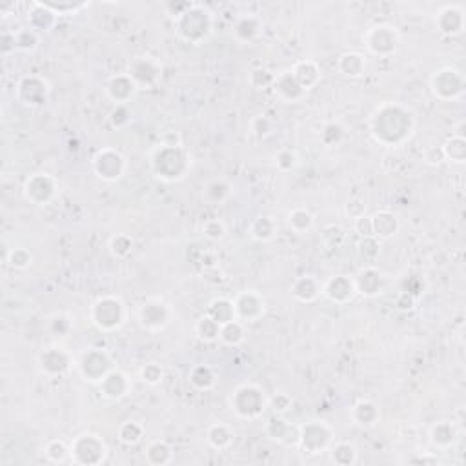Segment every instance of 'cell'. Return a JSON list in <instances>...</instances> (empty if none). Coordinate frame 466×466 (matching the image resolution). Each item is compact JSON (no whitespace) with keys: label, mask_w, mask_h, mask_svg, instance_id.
Segmentation results:
<instances>
[{"label":"cell","mask_w":466,"mask_h":466,"mask_svg":"<svg viewBox=\"0 0 466 466\" xmlns=\"http://www.w3.org/2000/svg\"><path fill=\"white\" fill-rule=\"evenodd\" d=\"M368 124L375 142L386 148H397L408 142L414 133L415 117L405 106L384 102L375 108Z\"/></svg>","instance_id":"cell-1"},{"label":"cell","mask_w":466,"mask_h":466,"mask_svg":"<svg viewBox=\"0 0 466 466\" xmlns=\"http://www.w3.org/2000/svg\"><path fill=\"white\" fill-rule=\"evenodd\" d=\"M151 172L164 182H179L188 175L191 168V157L184 146L160 144L150 157Z\"/></svg>","instance_id":"cell-2"},{"label":"cell","mask_w":466,"mask_h":466,"mask_svg":"<svg viewBox=\"0 0 466 466\" xmlns=\"http://www.w3.org/2000/svg\"><path fill=\"white\" fill-rule=\"evenodd\" d=\"M175 33L188 44H203L213 27L211 11L203 4H188L173 18Z\"/></svg>","instance_id":"cell-3"},{"label":"cell","mask_w":466,"mask_h":466,"mask_svg":"<svg viewBox=\"0 0 466 466\" xmlns=\"http://www.w3.org/2000/svg\"><path fill=\"white\" fill-rule=\"evenodd\" d=\"M126 315H128L126 304L120 297H115V295H104L95 301L89 310L92 322L97 330L104 332V334L119 330L126 321Z\"/></svg>","instance_id":"cell-4"},{"label":"cell","mask_w":466,"mask_h":466,"mask_svg":"<svg viewBox=\"0 0 466 466\" xmlns=\"http://www.w3.org/2000/svg\"><path fill=\"white\" fill-rule=\"evenodd\" d=\"M229 406L241 419H257L268 408V399L257 384H242L229 397Z\"/></svg>","instance_id":"cell-5"},{"label":"cell","mask_w":466,"mask_h":466,"mask_svg":"<svg viewBox=\"0 0 466 466\" xmlns=\"http://www.w3.org/2000/svg\"><path fill=\"white\" fill-rule=\"evenodd\" d=\"M71 446V461L80 466L101 465L106 458V443L95 434H82L75 437Z\"/></svg>","instance_id":"cell-6"},{"label":"cell","mask_w":466,"mask_h":466,"mask_svg":"<svg viewBox=\"0 0 466 466\" xmlns=\"http://www.w3.org/2000/svg\"><path fill=\"white\" fill-rule=\"evenodd\" d=\"M92 168L99 179L106 182H115L126 173L128 160L115 148H102L93 155Z\"/></svg>","instance_id":"cell-7"},{"label":"cell","mask_w":466,"mask_h":466,"mask_svg":"<svg viewBox=\"0 0 466 466\" xmlns=\"http://www.w3.org/2000/svg\"><path fill=\"white\" fill-rule=\"evenodd\" d=\"M430 88L439 101H455L465 93V75L455 68H441L432 75Z\"/></svg>","instance_id":"cell-8"},{"label":"cell","mask_w":466,"mask_h":466,"mask_svg":"<svg viewBox=\"0 0 466 466\" xmlns=\"http://www.w3.org/2000/svg\"><path fill=\"white\" fill-rule=\"evenodd\" d=\"M399 31L390 24H375L365 35V46L375 57H391L399 46Z\"/></svg>","instance_id":"cell-9"},{"label":"cell","mask_w":466,"mask_h":466,"mask_svg":"<svg viewBox=\"0 0 466 466\" xmlns=\"http://www.w3.org/2000/svg\"><path fill=\"white\" fill-rule=\"evenodd\" d=\"M113 370V359L102 348H89L82 353L79 361V374L88 383H101Z\"/></svg>","instance_id":"cell-10"},{"label":"cell","mask_w":466,"mask_h":466,"mask_svg":"<svg viewBox=\"0 0 466 466\" xmlns=\"http://www.w3.org/2000/svg\"><path fill=\"white\" fill-rule=\"evenodd\" d=\"M334 430L325 421H310L299 427V446L308 453H321L332 446Z\"/></svg>","instance_id":"cell-11"},{"label":"cell","mask_w":466,"mask_h":466,"mask_svg":"<svg viewBox=\"0 0 466 466\" xmlns=\"http://www.w3.org/2000/svg\"><path fill=\"white\" fill-rule=\"evenodd\" d=\"M49 84L44 77L26 75L18 80L15 93L17 99L27 108H42L49 99Z\"/></svg>","instance_id":"cell-12"},{"label":"cell","mask_w":466,"mask_h":466,"mask_svg":"<svg viewBox=\"0 0 466 466\" xmlns=\"http://www.w3.org/2000/svg\"><path fill=\"white\" fill-rule=\"evenodd\" d=\"M133 82L139 89H150L157 86V82L163 77V64L155 57H135L128 64V71Z\"/></svg>","instance_id":"cell-13"},{"label":"cell","mask_w":466,"mask_h":466,"mask_svg":"<svg viewBox=\"0 0 466 466\" xmlns=\"http://www.w3.org/2000/svg\"><path fill=\"white\" fill-rule=\"evenodd\" d=\"M57 189V181L49 173H33L24 182V197L35 206H44L55 199Z\"/></svg>","instance_id":"cell-14"},{"label":"cell","mask_w":466,"mask_h":466,"mask_svg":"<svg viewBox=\"0 0 466 466\" xmlns=\"http://www.w3.org/2000/svg\"><path fill=\"white\" fill-rule=\"evenodd\" d=\"M40 372L48 377H61L68 374L73 366V357L62 346H49L44 348L37 357Z\"/></svg>","instance_id":"cell-15"},{"label":"cell","mask_w":466,"mask_h":466,"mask_svg":"<svg viewBox=\"0 0 466 466\" xmlns=\"http://www.w3.org/2000/svg\"><path fill=\"white\" fill-rule=\"evenodd\" d=\"M233 306H235V315H237V319L244 322V325L260 321L264 312H266L264 297L256 290L241 291V294L233 299Z\"/></svg>","instance_id":"cell-16"},{"label":"cell","mask_w":466,"mask_h":466,"mask_svg":"<svg viewBox=\"0 0 466 466\" xmlns=\"http://www.w3.org/2000/svg\"><path fill=\"white\" fill-rule=\"evenodd\" d=\"M172 319V310L164 301L160 299H148L141 304L139 308V322L142 328L150 332L164 330Z\"/></svg>","instance_id":"cell-17"},{"label":"cell","mask_w":466,"mask_h":466,"mask_svg":"<svg viewBox=\"0 0 466 466\" xmlns=\"http://www.w3.org/2000/svg\"><path fill=\"white\" fill-rule=\"evenodd\" d=\"M465 9L459 4H446L436 13V27L446 37H458L465 31Z\"/></svg>","instance_id":"cell-18"},{"label":"cell","mask_w":466,"mask_h":466,"mask_svg":"<svg viewBox=\"0 0 466 466\" xmlns=\"http://www.w3.org/2000/svg\"><path fill=\"white\" fill-rule=\"evenodd\" d=\"M322 295L335 304H348L357 295L353 277L334 275L322 284Z\"/></svg>","instance_id":"cell-19"},{"label":"cell","mask_w":466,"mask_h":466,"mask_svg":"<svg viewBox=\"0 0 466 466\" xmlns=\"http://www.w3.org/2000/svg\"><path fill=\"white\" fill-rule=\"evenodd\" d=\"M272 88L273 93H275L282 102H288V104L301 102L304 97H306V89L297 82V79L294 77L291 70L282 71V73L275 75Z\"/></svg>","instance_id":"cell-20"},{"label":"cell","mask_w":466,"mask_h":466,"mask_svg":"<svg viewBox=\"0 0 466 466\" xmlns=\"http://www.w3.org/2000/svg\"><path fill=\"white\" fill-rule=\"evenodd\" d=\"M99 386H101L102 396L108 397V399L117 401L128 396L130 390H132V381H130V377L124 374V372L113 368L110 374L106 375L101 383H99Z\"/></svg>","instance_id":"cell-21"},{"label":"cell","mask_w":466,"mask_h":466,"mask_svg":"<svg viewBox=\"0 0 466 466\" xmlns=\"http://www.w3.org/2000/svg\"><path fill=\"white\" fill-rule=\"evenodd\" d=\"M137 84L133 82L132 77L128 73H119V75L111 77L108 86H106V93L108 97L117 104H128L137 93Z\"/></svg>","instance_id":"cell-22"},{"label":"cell","mask_w":466,"mask_h":466,"mask_svg":"<svg viewBox=\"0 0 466 466\" xmlns=\"http://www.w3.org/2000/svg\"><path fill=\"white\" fill-rule=\"evenodd\" d=\"M266 434H268L273 441L286 444V446L299 444V427H295V424L288 422L286 419H282L281 415H275V417L270 419L268 424H266Z\"/></svg>","instance_id":"cell-23"},{"label":"cell","mask_w":466,"mask_h":466,"mask_svg":"<svg viewBox=\"0 0 466 466\" xmlns=\"http://www.w3.org/2000/svg\"><path fill=\"white\" fill-rule=\"evenodd\" d=\"M353 282H355L357 294L365 295V297H375L383 291V275L374 266L359 270V273L353 277Z\"/></svg>","instance_id":"cell-24"},{"label":"cell","mask_w":466,"mask_h":466,"mask_svg":"<svg viewBox=\"0 0 466 466\" xmlns=\"http://www.w3.org/2000/svg\"><path fill=\"white\" fill-rule=\"evenodd\" d=\"M291 295L299 303H313L322 295V284L313 275H303L295 279L291 284Z\"/></svg>","instance_id":"cell-25"},{"label":"cell","mask_w":466,"mask_h":466,"mask_svg":"<svg viewBox=\"0 0 466 466\" xmlns=\"http://www.w3.org/2000/svg\"><path fill=\"white\" fill-rule=\"evenodd\" d=\"M57 23V15L53 13L51 9L46 8L40 0L31 2L30 11H27V24L31 30L39 31H51V27Z\"/></svg>","instance_id":"cell-26"},{"label":"cell","mask_w":466,"mask_h":466,"mask_svg":"<svg viewBox=\"0 0 466 466\" xmlns=\"http://www.w3.org/2000/svg\"><path fill=\"white\" fill-rule=\"evenodd\" d=\"M291 73L297 79V82L303 86L306 92L312 88H315L317 84L321 82V68L317 64L315 61H310V58H304V61H299L291 68Z\"/></svg>","instance_id":"cell-27"},{"label":"cell","mask_w":466,"mask_h":466,"mask_svg":"<svg viewBox=\"0 0 466 466\" xmlns=\"http://www.w3.org/2000/svg\"><path fill=\"white\" fill-rule=\"evenodd\" d=\"M337 68L348 79H359L366 73V57L357 51L343 53L337 61Z\"/></svg>","instance_id":"cell-28"},{"label":"cell","mask_w":466,"mask_h":466,"mask_svg":"<svg viewBox=\"0 0 466 466\" xmlns=\"http://www.w3.org/2000/svg\"><path fill=\"white\" fill-rule=\"evenodd\" d=\"M459 437L458 427L450 421H439L436 422L430 430V441L436 448H450Z\"/></svg>","instance_id":"cell-29"},{"label":"cell","mask_w":466,"mask_h":466,"mask_svg":"<svg viewBox=\"0 0 466 466\" xmlns=\"http://www.w3.org/2000/svg\"><path fill=\"white\" fill-rule=\"evenodd\" d=\"M372 225H374V237L377 239H391L399 232V219L396 213L391 211H377L372 217Z\"/></svg>","instance_id":"cell-30"},{"label":"cell","mask_w":466,"mask_h":466,"mask_svg":"<svg viewBox=\"0 0 466 466\" xmlns=\"http://www.w3.org/2000/svg\"><path fill=\"white\" fill-rule=\"evenodd\" d=\"M379 417H381V412H379V406L375 405L374 401L361 399L353 405L352 419L359 427H374Z\"/></svg>","instance_id":"cell-31"},{"label":"cell","mask_w":466,"mask_h":466,"mask_svg":"<svg viewBox=\"0 0 466 466\" xmlns=\"http://www.w3.org/2000/svg\"><path fill=\"white\" fill-rule=\"evenodd\" d=\"M188 381H189V384H191L194 388H197V390L206 391L215 386L217 374H215V370L211 368L210 365H204V363H201V365H195L194 368L189 370Z\"/></svg>","instance_id":"cell-32"},{"label":"cell","mask_w":466,"mask_h":466,"mask_svg":"<svg viewBox=\"0 0 466 466\" xmlns=\"http://www.w3.org/2000/svg\"><path fill=\"white\" fill-rule=\"evenodd\" d=\"M263 30V20L256 15H242L237 20L235 27H233V33L242 42H250V40L257 39Z\"/></svg>","instance_id":"cell-33"},{"label":"cell","mask_w":466,"mask_h":466,"mask_svg":"<svg viewBox=\"0 0 466 466\" xmlns=\"http://www.w3.org/2000/svg\"><path fill=\"white\" fill-rule=\"evenodd\" d=\"M206 315H210L217 325H226V322L237 319L235 315V306H233V301L225 299V297H217V299L211 301L208 304V312Z\"/></svg>","instance_id":"cell-34"},{"label":"cell","mask_w":466,"mask_h":466,"mask_svg":"<svg viewBox=\"0 0 466 466\" xmlns=\"http://www.w3.org/2000/svg\"><path fill=\"white\" fill-rule=\"evenodd\" d=\"M244 339H246V325L239 319H233V321L220 326L219 341L225 346H239L244 343Z\"/></svg>","instance_id":"cell-35"},{"label":"cell","mask_w":466,"mask_h":466,"mask_svg":"<svg viewBox=\"0 0 466 466\" xmlns=\"http://www.w3.org/2000/svg\"><path fill=\"white\" fill-rule=\"evenodd\" d=\"M233 434L232 428L228 424H222V422H217V424H211L206 432V441L211 448L215 450H226L232 446L233 443Z\"/></svg>","instance_id":"cell-36"},{"label":"cell","mask_w":466,"mask_h":466,"mask_svg":"<svg viewBox=\"0 0 466 466\" xmlns=\"http://www.w3.org/2000/svg\"><path fill=\"white\" fill-rule=\"evenodd\" d=\"M250 235L251 239H256L259 242H268L277 235V222L273 220V217L260 215L257 217L250 225Z\"/></svg>","instance_id":"cell-37"},{"label":"cell","mask_w":466,"mask_h":466,"mask_svg":"<svg viewBox=\"0 0 466 466\" xmlns=\"http://www.w3.org/2000/svg\"><path fill=\"white\" fill-rule=\"evenodd\" d=\"M441 151H443L444 160L462 164L466 160V139L461 135H452L441 146Z\"/></svg>","instance_id":"cell-38"},{"label":"cell","mask_w":466,"mask_h":466,"mask_svg":"<svg viewBox=\"0 0 466 466\" xmlns=\"http://www.w3.org/2000/svg\"><path fill=\"white\" fill-rule=\"evenodd\" d=\"M172 446H170L166 441H151V443L148 444V448H146V461L153 466L168 465V462H172Z\"/></svg>","instance_id":"cell-39"},{"label":"cell","mask_w":466,"mask_h":466,"mask_svg":"<svg viewBox=\"0 0 466 466\" xmlns=\"http://www.w3.org/2000/svg\"><path fill=\"white\" fill-rule=\"evenodd\" d=\"M232 195V184L225 179H215L208 182L203 191V199L208 204H220Z\"/></svg>","instance_id":"cell-40"},{"label":"cell","mask_w":466,"mask_h":466,"mask_svg":"<svg viewBox=\"0 0 466 466\" xmlns=\"http://www.w3.org/2000/svg\"><path fill=\"white\" fill-rule=\"evenodd\" d=\"M330 458L339 466H352L357 462V448L352 443H335L330 446Z\"/></svg>","instance_id":"cell-41"},{"label":"cell","mask_w":466,"mask_h":466,"mask_svg":"<svg viewBox=\"0 0 466 466\" xmlns=\"http://www.w3.org/2000/svg\"><path fill=\"white\" fill-rule=\"evenodd\" d=\"M288 226L294 229L295 233L310 232L313 226V215L306 208H295L288 213Z\"/></svg>","instance_id":"cell-42"},{"label":"cell","mask_w":466,"mask_h":466,"mask_svg":"<svg viewBox=\"0 0 466 466\" xmlns=\"http://www.w3.org/2000/svg\"><path fill=\"white\" fill-rule=\"evenodd\" d=\"M220 325H217L210 315H203L195 325V334L204 343H215L219 341Z\"/></svg>","instance_id":"cell-43"},{"label":"cell","mask_w":466,"mask_h":466,"mask_svg":"<svg viewBox=\"0 0 466 466\" xmlns=\"http://www.w3.org/2000/svg\"><path fill=\"white\" fill-rule=\"evenodd\" d=\"M346 137V128L341 122H326L321 130V142L326 148H334L344 141Z\"/></svg>","instance_id":"cell-44"},{"label":"cell","mask_w":466,"mask_h":466,"mask_svg":"<svg viewBox=\"0 0 466 466\" xmlns=\"http://www.w3.org/2000/svg\"><path fill=\"white\" fill-rule=\"evenodd\" d=\"M15 33V48L18 51H35L37 46L40 42V35L35 30L27 27H20V30L13 31Z\"/></svg>","instance_id":"cell-45"},{"label":"cell","mask_w":466,"mask_h":466,"mask_svg":"<svg viewBox=\"0 0 466 466\" xmlns=\"http://www.w3.org/2000/svg\"><path fill=\"white\" fill-rule=\"evenodd\" d=\"M144 437V427L139 421H126L119 427V439L128 446L141 443Z\"/></svg>","instance_id":"cell-46"},{"label":"cell","mask_w":466,"mask_h":466,"mask_svg":"<svg viewBox=\"0 0 466 466\" xmlns=\"http://www.w3.org/2000/svg\"><path fill=\"white\" fill-rule=\"evenodd\" d=\"M344 241H346V232L341 226L330 225L322 229L321 242L322 246L328 248V250H339L344 244Z\"/></svg>","instance_id":"cell-47"},{"label":"cell","mask_w":466,"mask_h":466,"mask_svg":"<svg viewBox=\"0 0 466 466\" xmlns=\"http://www.w3.org/2000/svg\"><path fill=\"white\" fill-rule=\"evenodd\" d=\"M44 453L51 462H64L71 458V446H68V444L61 439L49 441V443L46 444Z\"/></svg>","instance_id":"cell-48"},{"label":"cell","mask_w":466,"mask_h":466,"mask_svg":"<svg viewBox=\"0 0 466 466\" xmlns=\"http://www.w3.org/2000/svg\"><path fill=\"white\" fill-rule=\"evenodd\" d=\"M133 250V239L126 233H117L110 241V251L117 259H124L128 257Z\"/></svg>","instance_id":"cell-49"},{"label":"cell","mask_w":466,"mask_h":466,"mask_svg":"<svg viewBox=\"0 0 466 466\" xmlns=\"http://www.w3.org/2000/svg\"><path fill=\"white\" fill-rule=\"evenodd\" d=\"M42 4H44L46 8L51 9L57 17H61V15L79 13L80 9H84L88 6V2H70V0H64V2H53V0H44Z\"/></svg>","instance_id":"cell-50"},{"label":"cell","mask_w":466,"mask_h":466,"mask_svg":"<svg viewBox=\"0 0 466 466\" xmlns=\"http://www.w3.org/2000/svg\"><path fill=\"white\" fill-rule=\"evenodd\" d=\"M4 259L6 264L11 266L13 270H26L31 264V260H33V257H31L30 250H26V248H13L9 253H6Z\"/></svg>","instance_id":"cell-51"},{"label":"cell","mask_w":466,"mask_h":466,"mask_svg":"<svg viewBox=\"0 0 466 466\" xmlns=\"http://www.w3.org/2000/svg\"><path fill=\"white\" fill-rule=\"evenodd\" d=\"M273 80H275V73H272V71L266 70V68H257V70L251 71L250 77H248L250 86L256 89L272 88Z\"/></svg>","instance_id":"cell-52"},{"label":"cell","mask_w":466,"mask_h":466,"mask_svg":"<svg viewBox=\"0 0 466 466\" xmlns=\"http://www.w3.org/2000/svg\"><path fill=\"white\" fill-rule=\"evenodd\" d=\"M275 166L284 173L294 172L295 168L299 166V155H297V151L284 148V150H281L275 155Z\"/></svg>","instance_id":"cell-53"},{"label":"cell","mask_w":466,"mask_h":466,"mask_svg":"<svg viewBox=\"0 0 466 466\" xmlns=\"http://www.w3.org/2000/svg\"><path fill=\"white\" fill-rule=\"evenodd\" d=\"M139 375H141L142 383L150 384V386H157V384L163 381L164 370H163V366L158 365V363H148V365L142 366L141 372H139Z\"/></svg>","instance_id":"cell-54"},{"label":"cell","mask_w":466,"mask_h":466,"mask_svg":"<svg viewBox=\"0 0 466 466\" xmlns=\"http://www.w3.org/2000/svg\"><path fill=\"white\" fill-rule=\"evenodd\" d=\"M204 237L213 242H219L226 237V225L220 219H208L203 225Z\"/></svg>","instance_id":"cell-55"},{"label":"cell","mask_w":466,"mask_h":466,"mask_svg":"<svg viewBox=\"0 0 466 466\" xmlns=\"http://www.w3.org/2000/svg\"><path fill=\"white\" fill-rule=\"evenodd\" d=\"M110 122L113 128H126L132 122V110L128 104H117L110 113Z\"/></svg>","instance_id":"cell-56"},{"label":"cell","mask_w":466,"mask_h":466,"mask_svg":"<svg viewBox=\"0 0 466 466\" xmlns=\"http://www.w3.org/2000/svg\"><path fill=\"white\" fill-rule=\"evenodd\" d=\"M250 128L253 137L259 139V141H263V139H266V137H270L273 133L272 120H270L268 117H264V115H259V117H256V119L251 120Z\"/></svg>","instance_id":"cell-57"},{"label":"cell","mask_w":466,"mask_h":466,"mask_svg":"<svg viewBox=\"0 0 466 466\" xmlns=\"http://www.w3.org/2000/svg\"><path fill=\"white\" fill-rule=\"evenodd\" d=\"M379 251H381V244L377 237H363L359 242V253L365 260H375Z\"/></svg>","instance_id":"cell-58"},{"label":"cell","mask_w":466,"mask_h":466,"mask_svg":"<svg viewBox=\"0 0 466 466\" xmlns=\"http://www.w3.org/2000/svg\"><path fill=\"white\" fill-rule=\"evenodd\" d=\"M268 405L272 406V410L275 412V415H282L291 408L294 401H291V397L288 396V393H284V391H279V393H275V396L268 401Z\"/></svg>","instance_id":"cell-59"},{"label":"cell","mask_w":466,"mask_h":466,"mask_svg":"<svg viewBox=\"0 0 466 466\" xmlns=\"http://www.w3.org/2000/svg\"><path fill=\"white\" fill-rule=\"evenodd\" d=\"M353 229L359 233V237H374V225H372V217L365 215L357 217L353 222Z\"/></svg>","instance_id":"cell-60"},{"label":"cell","mask_w":466,"mask_h":466,"mask_svg":"<svg viewBox=\"0 0 466 466\" xmlns=\"http://www.w3.org/2000/svg\"><path fill=\"white\" fill-rule=\"evenodd\" d=\"M346 213L352 219H357V217H361L366 213V206L361 203V201H350V203L346 204Z\"/></svg>","instance_id":"cell-61"},{"label":"cell","mask_w":466,"mask_h":466,"mask_svg":"<svg viewBox=\"0 0 466 466\" xmlns=\"http://www.w3.org/2000/svg\"><path fill=\"white\" fill-rule=\"evenodd\" d=\"M414 295L408 294V291H401L399 297H397L396 304L399 310H412L414 308Z\"/></svg>","instance_id":"cell-62"},{"label":"cell","mask_w":466,"mask_h":466,"mask_svg":"<svg viewBox=\"0 0 466 466\" xmlns=\"http://www.w3.org/2000/svg\"><path fill=\"white\" fill-rule=\"evenodd\" d=\"M160 144H166V146H182V139H181V133L179 132H166L163 135V142Z\"/></svg>","instance_id":"cell-63"}]
</instances>
